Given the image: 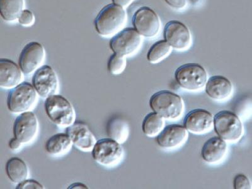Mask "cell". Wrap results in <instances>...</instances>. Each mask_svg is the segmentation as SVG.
<instances>
[{
	"label": "cell",
	"mask_w": 252,
	"mask_h": 189,
	"mask_svg": "<svg viewBox=\"0 0 252 189\" xmlns=\"http://www.w3.org/2000/svg\"><path fill=\"white\" fill-rule=\"evenodd\" d=\"M127 20L125 8L114 3L107 4L98 13L94 20V28L103 37L114 36L121 31Z\"/></svg>",
	"instance_id": "1"
},
{
	"label": "cell",
	"mask_w": 252,
	"mask_h": 189,
	"mask_svg": "<svg viewBox=\"0 0 252 189\" xmlns=\"http://www.w3.org/2000/svg\"><path fill=\"white\" fill-rule=\"evenodd\" d=\"M150 106L153 111L166 120H177L181 118L184 110L181 96L168 91L158 92L153 94L150 99Z\"/></svg>",
	"instance_id": "2"
},
{
	"label": "cell",
	"mask_w": 252,
	"mask_h": 189,
	"mask_svg": "<svg viewBox=\"0 0 252 189\" xmlns=\"http://www.w3.org/2000/svg\"><path fill=\"white\" fill-rule=\"evenodd\" d=\"M45 110L48 118L60 127H68L75 123V109L68 100L60 94L46 99Z\"/></svg>",
	"instance_id": "3"
},
{
	"label": "cell",
	"mask_w": 252,
	"mask_h": 189,
	"mask_svg": "<svg viewBox=\"0 0 252 189\" xmlns=\"http://www.w3.org/2000/svg\"><path fill=\"white\" fill-rule=\"evenodd\" d=\"M175 79L178 85L186 91H200L206 86L208 73L201 64L187 63L178 67Z\"/></svg>",
	"instance_id": "4"
},
{
	"label": "cell",
	"mask_w": 252,
	"mask_h": 189,
	"mask_svg": "<svg viewBox=\"0 0 252 189\" xmlns=\"http://www.w3.org/2000/svg\"><path fill=\"white\" fill-rule=\"evenodd\" d=\"M214 129L218 136L224 141L236 142L242 136V121L233 112L221 110L214 116Z\"/></svg>",
	"instance_id": "5"
},
{
	"label": "cell",
	"mask_w": 252,
	"mask_h": 189,
	"mask_svg": "<svg viewBox=\"0 0 252 189\" xmlns=\"http://www.w3.org/2000/svg\"><path fill=\"white\" fill-rule=\"evenodd\" d=\"M37 94L34 87L31 83H21L9 92L8 109L15 114L28 112L32 109L37 102Z\"/></svg>",
	"instance_id": "6"
},
{
	"label": "cell",
	"mask_w": 252,
	"mask_h": 189,
	"mask_svg": "<svg viewBox=\"0 0 252 189\" xmlns=\"http://www.w3.org/2000/svg\"><path fill=\"white\" fill-rule=\"evenodd\" d=\"M94 160L105 167H114L123 158L121 144L110 138L99 139L92 151Z\"/></svg>",
	"instance_id": "7"
},
{
	"label": "cell",
	"mask_w": 252,
	"mask_h": 189,
	"mask_svg": "<svg viewBox=\"0 0 252 189\" xmlns=\"http://www.w3.org/2000/svg\"><path fill=\"white\" fill-rule=\"evenodd\" d=\"M142 44V37L134 28L123 29L115 34L110 41L114 53L125 56L134 55Z\"/></svg>",
	"instance_id": "8"
},
{
	"label": "cell",
	"mask_w": 252,
	"mask_h": 189,
	"mask_svg": "<svg viewBox=\"0 0 252 189\" xmlns=\"http://www.w3.org/2000/svg\"><path fill=\"white\" fill-rule=\"evenodd\" d=\"M132 23L134 28L141 36L153 38L158 33L161 24L158 16L147 6L139 8L134 13Z\"/></svg>",
	"instance_id": "9"
},
{
	"label": "cell",
	"mask_w": 252,
	"mask_h": 189,
	"mask_svg": "<svg viewBox=\"0 0 252 189\" xmlns=\"http://www.w3.org/2000/svg\"><path fill=\"white\" fill-rule=\"evenodd\" d=\"M33 87L42 98H47L57 93L59 80L53 67L43 65L35 71L32 80Z\"/></svg>",
	"instance_id": "10"
},
{
	"label": "cell",
	"mask_w": 252,
	"mask_h": 189,
	"mask_svg": "<svg viewBox=\"0 0 252 189\" xmlns=\"http://www.w3.org/2000/svg\"><path fill=\"white\" fill-rule=\"evenodd\" d=\"M163 35L164 39L175 50L186 51L192 42V35L188 27L177 20L166 24Z\"/></svg>",
	"instance_id": "11"
},
{
	"label": "cell",
	"mask_w": 252,
	"mask_h": 189,
	"mask_svg": "<svg viewBox=\"0 0 252 189\" xmlns=\"http://www.w3.org/2000/svg\"><path fill=\"white\" fill-rule=\"evenodd\" d=\"M45 50L39 42H29L24 46L19 56L20 69L25 75H30L41 67L45 59Z\"/></svg>",
	"instance_id": "12"
},
{
	"label": "cell",
	"mask_w": 252,
	"mask_h": 189,
	"mask_svg": "<svg viewBox=\"0 0 252 189\" xmlns=\"http://www.w3.org/2000/svg\"><path fill=\"white\" fill-rule=\"evenodd\" d=\"M39 130L37 117L32 112H23L16 118L13 124V134L22 144L34 140Z\"/></svg>",
	"instance_id": "13"
},
{
	"label": "cell",
	"mask_w": 252,
	"mask_h": 189,
	"mask_svg": "<svg viewBox=\"0 0 252 189\" xmlns=\"http://www.w3.org/2000/svg\"><path fill=\"white\" fill-rule=\"evenodd\" d=\"M66 133L73 145L83 152H92L96 143L94 135L85 124L75 122L66 128Z\"/></svg>",
	"instance_id": "14"
},
{
	"label": "cell",
	"mask_w": 252,
	"mask_h": 189,
	"mask_svg": "<svg viewBox=\"0 0 252 189\" xmlns=\"http://www.w3.org/2000/svg\"><path fill=\"white\" fill-rule=\"evenodd\" d=\"M214 118L208 110L197 109L186 115L184 126L188 131L194 134H202L209 131L213 126Z\"/></svg>",
	"instance_id": "15"
},
{
	"label": "cell",
	"mask_w": 252,
	"mask_h": 189,
	"mask_svg": "<svg viewBox=\"0 0 252 189\" xmlns=\"http://www.w3.org/2000/svg\"><path fill=\"white\" fill-rule=\"evenodd\" d=\"M188 130L184 126L169 125L158 135V145L164 149H173L183 145L188 138Z\"/></svg>",
	"instance_id": "16"
},
{
	"label": "cell",
	"mask_w": 252,
	"mask_h": 189,
	"mask_svg": "<svg viewBox=\"0 0 252 189\" xmlns=\"http://www.w3.org/2000/svg\"><path fill=\"white\" fill-rule=\"evenodd\" d=\"M23 72L12 60H0V87L4 89H12L23 80Z\"/></svg>",
	"instance_id": "17"
},
{
	"label": "cell",
	"mask_w": 252,
	"mask_h": 189,
	"mask_svg": "<svg viewBox=\"0 0 252 189\" xmlns=\"http://www.w3.org/2000/svg\"><path fill=\"white\" fill-rule=\"evenodd\" d=\"M205 88L207 94L215 100H226L233 92V85L230 80L220 75L209 78Z\"/></svg>",
	"instance_id": "18"
},
{
	"label": "cell",
	"mask_w": 252,
	"mask_h": 189,
	"mask_svg": "<svg viewBox=\"0 0 252 189\" xmlns=\"http://www.w3.org/2000/svg\"><path fill=\"white\" fill-rule=\"evenodd\" d=\"M228 150L226 141L219 136L205 142L201 150L202 159L208 163H218L224 159Z\"/></svg>",
	"instance_id": "19"
},
{
	"label": "cell",
	"mask_w": 252,
	"mask_h": 189,
	"mask_svg": "<svg viewBox=\"0 0 252 189\" xmlns=\"http://www.w3.org/2000/svg\"><path fill=\"white\" fill-rule=\"evenodd\" d=\"M73 143L68 135L58 133L53 135L47 141L46 150L52 156L60 157L67 154L71 150Z\"/></svg>",
	"instance_id": "20"
},
{
	"label": "cell",
	"mask_w": 252,
	"mask_h": 189,
	"mask_svg": "<svg viewBox=\"0 0 252 189\" xmlns=\"http://www.w3.org/2000/svg\"><path fill=\"white\" fill-rule=\"evenodd\" d=\"M5 170L8 179L13 183L19 184L29 177L28 165L19 158H12L6 162Z\"/></svg>",
	"instance_id": "21"
},
{
	"label": "cell",
	"mask_w": 252,
	"mask_h": 189,
	"mask_svg": "<svg viewBox=\"0 0 252 189\" xmlns=\"http://www.w3.org/2000/svg\"><path fill=\"white\" fill-rule=\"evenodd\" d=\"M24 7L25 0H0V14L5 22L18 20Z\"/></svg>",
	"instance_id": "22"
},
{
	"label": "cell",
	"mask_w": 252,
	"mask_h": 189,
	"mask_svg": "<svg viewBox=\"0 0 252 189\" xmlns=\"http://www.w3.org/2000/svg\"><path fill=\"white\" fill-rule=\"evenodd\" d=\"M107 133L110 138L123 144L125 143L129 137V125L122 119H112L107 124Z\"/></svg>",
	"instance_id": "23"
},
{
	"label": "cell",
	"mask_w": 252,
	"mask_h": 189,
	"mask_svg": "<svg viewBox=\"0 0 252 189\" xmlns=\"http://www.w3.org/2000/svg\"><path fill=\"white\" fill-rule=\"evenodd\" d=\"M163 128L164 119L155 112L146 115L142 123V130L148 137L157 136Z\"/></svg>",
	"instance_id": "24"
},
{
	"label": "cell",
	"mask_w": 252,
	"mask_h": 189,
	"mask_svg": "<svg viewBox=\"0 0 252 189\" xmlns=\"http://www.w3.org/2000/svg\"><path fill=\"white\" fill-rule=\"evenodd\" d=\"M172 47L165 40H159L153 44L147 54V60L152 64L161 62L170 55Z\"/></svg>",
	"instance_id": "25"
},
{
	"label": "cell",
	"mask_w": 252,
	"mask_h": 189,
	"mask_svg": "<svg viewBox=\"0 0 252 189\" xmlns=\"http://www.w3.org/2000/svg\"><path fill=\"white\" fill-rule=\"evenodd\" d=\"M126 64H127V62H126L125 56L114 53L108 61V71L113 75H120L125 71Z\"/></svg>",
	"instance_id": "26"
},
{
	"label": "cell",
	"mask_w": 252,
	"mask_h": 189,
	"mask_svg": "<svg viewBox=\"0 0 252 189\" xmlns=\"http://www.w3.org/2000/svg\"><path fill=\"white\" fill-rule=\"evenodd\" d=\"M233 187L235 189H252V186L248 177L242 173L236 175L233 179Z\"/></svg>",
	"instance_id": "27"
},
{
	"label": "cell",
	"mask_w": 252,
	"mask_h": 189,
	"mask_svg": "<svg viewBox=\"0 0 252 189\" xmlns=\"http://www.w3.org/2000/svg\"><path fill=\"white\" fill-rule=\"evenodd\" d=\"M35 20V16L33 12L31 10L24 9L18 19V21L22 26L30 27L34 24Z\"/></svg>",
	"instance_id": "28"
},
{
	"label": "cell",
	"mask_w": 252,
	"mask_h": 189,
	"mask_svg": "<svg viewBox=\"0 0 252 189\" xmlns=\"http://www.w3.org/2000/svg\"><path fill=\"white\" fill-rule=\"evenodd\" d=\"M17 189H44V186L40 184L39 182L34 181V180L27 179L21 183L18 184L17 186Z\"/></svg>",
	"instance_id": "29"
},
{
	"label": "cell",
	"mask_w": 252,
	"mask_h": 189,
	"mask_svg": "<svg viewBox=\"0 0 252 189\" xmlns=\"http://www.w3.org/2000/svg\"><path fill=\"white\" fill-rule=\"evenodd\" d=\"M166 3L175 10H182L186 7L187 0H165Z\"/></svg>",
	"instance_id": "30"
},
{
	"label": "cell",
	"mask_w": 252,
	"mask_h": 189,
	"mask_svg": "<svg viewBox=\"0 0 252 189\" xmlns=\"http://www.w3.org/2000/svg\"><path fill=\"white\" fill-rule=\"evenodd\" d=\"M22 144L20 143V141L19 139H17L14 137L10 139V142H9V147H10L11 150H19L20 147H21V145Z\"/></svg>",
	"instance_id": "31"
},
{
	"label": "cell",
	"mask_w": 252,
	"mask_h": 189,
	"mask_svg": "<svg viewBox=\"0 0 252 189\" xmlns=\"http://www.w3.org/2000/svg\"><path fill=\"white\" fill-rule=\"evenodd\" d=\"M133 0H112L113 3L118 4V5L122 6L124 8L129 6Z\"/></svg>",
	"instance_id": "32"
},
{
	"label": "cell",
	"mask_w": 252,
	"mask_h": 189,
	"mask_svg": "<svg viewBox=\"0 0 252 189\" xmlns=\"http://www.w3.org/2000/svg\"><path fill=\"white\" fill-rule=\"evenodd\" d=\"M87 187L84 184L77 182V183H74L72 184L68 189H87Z\"/></svg>",
	"instance_id": "33"
}]
</instances>
